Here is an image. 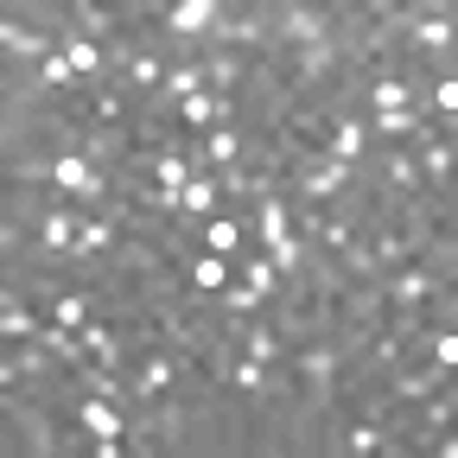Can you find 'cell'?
<instances>
[{
	"mask_svg": "<svg viewBox=\"0 0 458 458\" xmlns=\"http://www.w3.org/2000/svg\"><path fill=\"white\" fill-rule=\"evenodd\" d=\"M325 153L331 159H351V165H363L369 153H376V140H369V122L351 108V114H331V128H325Z\"/></svg>",
	"mask_w": 458,
	"mask_h": 458,
	"instance_id": "5",
	"label": "cell"
},
{
	"mask_svg": "<svg viewBox=\"0 0 458 458\" xmlns=\"http://www.w3.org/2000/svg\"><path fill=\"white\" fill-rule=\"evenodd\" d=\"M242 153H249V128H242V122H223V128L204 134V165H210V172L242 165Z\"/></svg>",
	"mask_w": 458,
	"mask_h": 458,
	"instance_id": "10",
	"label": "cell"
},
{
	"mask_svg": "<svg viewBox=\"0 0 458 458\" xmlns=\"http://www.w3.org/2000/svg\"><path fill=\"white\" fill-rule=\"evenodd\" d=\"M388 198H420V172H414V153L408 147H382V179H376Z\"/></svg>",
	"mask_w": 458,
	"mask_h": 458,
	"instance_id": "9",
	"label": "cell"
},
{
	"mask_svg": "<svg viewBox=\"0 0 458 458\" xmlns=\"http://www.w3.org/2000/svg\"><path fill=\"white\" fill-rule=\"evenodd\" d=\"M337 7H300V0H286V7H267V32H274V57L286 51H306V45H325L337 38Z\"/></svg>",
	"mask_w": 458,
	"mask_h": 458,
	"instance_id": "2",
	"label": "cell"
},
{
	"mask_svg": "<svg viewBox=\"0 0 458 458\" xmlns=\"http://www.w3.org/2000/svg\"><path fill=\"white\" fill-rule=\"evenodd\" d=\"M198 249L236 261V255L249 249V210H216L210 223H198Z\"/></svg>",
	"mask_w": 458,
	"mask_h": 458,
	"instance_id": "4",
	"label": "cell"
},
{
	"mask_svg": "<svg viewBox=\"0 0 458 458\" xmlns=\"http://www.w3.org/2000/svg\"><path fill=\"white\" fill-rule=\"evenodd\" d=\"M229 280H236V261H223L210 249H191V261H185V293L191 300H216Z\"/></svg>",
	"mask_w": 458,
	"mask_h": 458,
	"instance_id": "7",
	"label": "cell"
},
{
	"mask_svg": "<svg viewBox=\"0 0 458 458\" xmlns=\"http://www.w3.org/2000/svg\"><path fill=\"white\" fill-rule=\"evenodd\" d=\"M236 280H242V286H255V293H261L267 306H274V300L286 293V274H280V267H274V261H267V255H261L255 242H249V249L236 255Z\"/></svg>",
	"mask_w": 458,
	"mask_h": 458,
	"instance_id": "8",
	"label": "cell"
},
{
	"mask_svg": "<svg viewBox=\"0 0 458 458\" xmlns=\"http://www.w3.org/2000/svg\"><path fill=\"white\" fill-rule=\"evenodd\" d=\"M0 51H7V71H38L45 57L57 51V38L38 32V26H26L20 7H7V13H0Z\"/></svg>",
	"mask_w": 458,
	"mask_h": 458,
	"instance_id": "3",
	"label": "cell"
},
{
	"mask_svg": "<svg viewBox=\"0 0 458 458\" xmlns=\"http://www.w3.org/2000/svg\"><path fill=\"white\" fill-rule=\"evenodd\" d=\"M51 198H64L77 210H108L114 204V172H102L83 147L51 153Z\"/></svg>",
	"mask_w": 458,
	"mask_h": 458,
	"instance_id": "1",
	"label": "cell"
},
{
	"mask_svg": "<svg viewBox=\"0 0 458 458\" xmlns=\"http://www.w3.org/2000/svg\"><path fill=\"white\" fill-rule=\"evenodd\" d=\"M363 122H369V140L376 147H414L433 114L427 108H382V114H363Z\"/></svg>",
	"mask_w": 458,
	"mask_h": 458,
	"instance_id": "6",
	"label": "cell"
}]
</instances>
